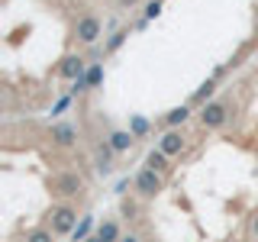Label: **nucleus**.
Segmentation results:
<instances>
[{
	"label": "nucleus",
	"instance_id": "obj_6",
	"mask_svg": "<svg viewBox=\"0 0 258 242\" xmlns=\"http://www.w3.org/2000/svg\"><path fill=\"white\" fill-rule=\"evenodd\" d=\"M48 139L55 149H75L78 145V129L71 123H52L48 126Z\"/></svg>",
	"mask_w": 258,
	"mask_h": 242
},
{
	"label": "nucleus",
	"instance_id": "obj_5",
	"mask_svg": "<svg viewBox=\"0 0 258 242\" xmlns=\"http://www.w3.org/2000/svg\"><path fill=\"white\" fill-rule=\"evenodd\" d=\"M200 126L204 129H223L226 119H229V107H226V100H210L200 107Z\"/></svg>",
	"mask_w": 258,
	"mask_h": 242
},
{
	"label": "nucleus",
	"instance_id": "obj_17",
	"mask_svg": "<svg viewBox=\"0 0 258 242\" xmlns=\"http://www.w3.org/2000/svg\"><path fill=\"white\" fill-rule=\"evenodd\" d=\"M23 242H55V232L48 229V226H36V229L26 232V239Z\"/></svg>",
	"mask_w": 258,
	"mask_h": 242
},
{
	"label": "nucleus",
	"instance_id": "obj_25",
	"mask_svg": "<svg viewBox=\"0 0 258 242\" xmlns=\"http://www.w3.org/2000/svg\"><path fill=\"white\" fill-rule=\"evenodd\" d=\"M116 4H119V10H133V7L139 4V0H116Z\"/></svg>",
	"mask_w": 258,
	"mask_h": 242
},
{
	"label": "nucleus",
	"instance_id": "obj_14",
	"mask_svg": "<svg viewBox=\"0 0 258 242\" xmlns=\"http://www.w3.org/2000/svg\"><path fill=\"white\" fill-rule=\"evenodd\" d=\"M100 242H119L123 236H119V223L116 220H103L100 226H97V232H94Z\"/></svg>",
	"mask_w": 258,
	"mask_h": 242
},
{
	"label": "nucleus",
	"instance_id": "obj_4",
	"mask_svg": "<svg viewBox=\"0 0 258 242\" xmlns=\"http://www.w3.org/2000/svg\"><path fill=\"white\" fill-rule=\"evenodd\" d=\"M100 36H103V23L97 20L94 13H84V16H78L75 20V39L81 45H97L100 42Z\"/></svg>",
	"mask_w": 258,
	"mask_h": 242
},
{
	"label": "nucleus",
	"instance_id": "obj_20",
	"mask_svg": "<svg viewBox=\"0 0 258 242\" xmlns=\"http://www.w3.org/2000/svg\"><path fill=\"white\" fill-rule=\"evenodd\" d=\"M161 7H165L161 0H149V4H145V20H155V16L161 13Z\"/></svg>",
	"mask_w": 258,
	"mask_h": 242
},
{
	"label": "nucleus",
	"instance_id": "obj_7",
	"mask_svg": "<svg viewBox=\"0 0 258 242\" xmlns=\"http://www.w3.org/2000/svg\"><path fill=\"white\" fill-rule=\"evenodd\" d=\"M158 149L165 152L168 158H174V155H181V152L187 149V136H184L181 129H165V136L158 139Z\"/></svg>",
	"mask_w": 258,
	"mask_h": 242
},
{
	"label": "nucleus",
	"instance_id": "obj_2",
	"mask_svg": "<svg viewBox=\"0 0 258 242\" xmlns=\"http://www.w3.org/2000/svg\"><path fill=\"white\" fill-rule=\"evenodd\" d=\"M78 207L75 204H55L52 210H48V229L55 232V236H71L75 232V226H78Z\"/></svg>",
	"mask_w": 258,
	"mask_h": 242
},
{
	"label": "nucleus",
	"instance_id": "obj_11",
	"mask_svg": "<svg viewBox=\"0 0 258 242\" xmlns=\"http://www.w3.org/2000/svg\"><path fill=\"white\" fill-rule=\"evenodd\" d=\"M187 116H190V103H181V107H171L165 113V126L168 129H181L184 123H187Z\"/></svg>",
	"mask_w": 258,
	"mask_h": 242
},
{
	"label": "nucleus",
	"instance_id": "obj_9",
	"mask_svg": "<svg viewBox=\"0 0 258 242\" xmlns=\"http://www.w3.org/2000/svg\"><path fill=\"white\" fill-rule=\"evenodd\" d=\"M113 155H116V152H113V145L103 139L100 145H97V152H94V165H97V174H103L107 177L110 171H113Z\"/></svg>",
	"mask_w": 258,
	"mask_h": 242
},
{
	"label": "nucleus",
	"instance_id": "obj_26",
	"mask_svg": "<svg viewBox=\"0 0 258 242\" xmlns=\"http://www.w3.org/2000/svg\"><path fill=\"white\" fill-rule=\"evenodd\" d=\"M119 242H142V239H139V236H123Z\"/></svg>",
	"mask_w": 258,
	"mask_h": 242
},
{
	"label": "nucleus",
	"instance_id": "obj_3",
	"mask_svg": "<svg viewBox=\"0 0 258 242\" xmlns=\"http://www.w3.org/2000/svg\"><path fill=\"white\" fill-rule=\"evenodd\" d=\"M133 188L142 200H155L158 194L165 191V174L152 171V168H142V171H136V177H133Z\"/></svg>",
	"mask_w": 258,
	"mask_h": 242
},
{
	"label": "nucleus",
	"instance_id": "obj_10",
	"mask_svg": "<svg viewBox=\"0 0 258 242\" xmlns=\"http://www.w3.org/2000/svg\"><path fill=\"white\" fill-rule=\"evenodd\" d=\"M107 142L113 145V152H116V155H123V152H129V149H133L136 136L129 133V129H113V133L107 136Z\"/></svg>",
	"mask_w": 258,
	"mask_h": 242
},
{
	"label": "nucleus",
	"instance_id": "obj_1",
	"mask_svg": "<svg viewBox=\"0 0 258 242\" xmlns=\"http://www.w3.org/2000/svg\"><path fill=\"white\" fill-rule=\"evenodd\" d=\"M48 194H52L58 204H68V200H75L84 194V177L78 171H55L48 177Z\"/></svg>",
	"mask_w": 258,
	"mask_h": 242
},
{
	"label": "nucleus",
	"instance_id": "obj_13",
	"mask_svg": "<svg viewBox=\"0 0 258 242\" xmlns=\"http://www.w3.org/2000/svg\"><path fill=\"white\" fill-rule=\"evenodd\" d=\"M145 168H152V171H158V174H165L168 168H171V158L165 155L161 149H152L149 155H145Z\"/></svg>",
	"mask_w": 258,
	"mask_h": 242
},
{
	"label": "nucleus",
	"instance_id": "obj_15",
	"mask_svg": "<svg viewBox=\"0 0 258 242\" xmlns=\"http://www.w3.org/2000/svg\"><path fill=\"white\" fill-rule=\"evenodd\" d=\"M91 229H94V216L84 213L81 223L75 226V232H71V239H75V242H87V239H91Z\"/></svg>",
	"mask_w": 258,
	"mask_h": 242
},
{
	"label": "nucleus",
	"instance_id": "obj_8",
	"mask_svg": "<svg viewBox=\"0 0 258 242\" xmlns=\"http://www.w3.org/2000/svg\"><path fill=\"white\" fill-rule=\"evenodd\" d=\"M87 71V62H84V55H64V58L58 62V78H64V81H78L81 75Z\"/></svg>",
	"mask_w": 258,
	"mask_h": 242
},
{
	"label": "nucleus",
	"instance_id": "obj_21",
	"mask_svg": "<svg viewBox=\"0 0 258 242\" xmlns=\"http://www.w3.org/2000/svg\"><path fill=\"white\" fill-rule=\"evenodd\" d=\"M123 216L126 220H136V216H139V204H136V200H123Z\"/></svg>",
	"mask_w": 258,
	"mask_h": 242
},
{
	"label": "nucleus",
	"instance_id": "obj_27",
	"mask_svg": "<svg viewBox=\"0 0 258 242\" xmlns=\"http://www.w3.org/2000/svg\"><path fill=\"white\" fill-rule=\"evenodd\" d=\"M252 232H255V236H258V213L252 216Z\"/></svg>",
	"mask_w": 258,
	"mask_h": 242
},
{
	"label": "nucleus",
	"instance_id": "obj_12",
	"mask_svg": "<svg viewBox=\"0 0 258 242\" xmlns=\"http://www.w3.org/2000/svg\"><path fill=\"white\" fill-rule=\"evenodd\" d=\"M213 94H216V78H210V81H204V84H200L197 91H194L190 103H194V107H204V103L213 100Z\"/></svg>",
	"mask_w": 258,
	"mask_h": 242
},
{
	"label": "nucleus",
	"instance_id": "obj_19",
	"mask_svg": "<svg viewBox=\"0 0 258 242\" xmlns=\"http://www.w3.org/2000/svg\"><path fill=\"white\" fill-rule=\"evenodd\" d=\"M84 78H87V84H91V91H94V87H100V81H103V65L94 62L91 68L84 71Z\"/></svg>",
	"mask_w": 258,
	"mask_h": 242
},
{
	"label": "nucleus",
	"instance_id": "obj_16",
	"mask_svg": "<svg viewBox=\"0 0 258 242\" xmlns=\"http://www.w3.org/2000/svg\"><path fill=\"white\" fill-rule=\"evenodd\" d=\"M129 133H133L136 139H142V136L152 133V123H149L145 116H139V113H136V116H129Z\"/></svg>",
	"mask_w": 258,
	"mask_h": 242
},
{
	"label": "nucleus",
	"instance_id": "obj_24",
	"mask_svg": "<svg viewBox=\"0 0 258 242\" xmlns=\"http://www.w3.org/2000/svg\"><path fill=\"white\" fill-rule=\"evenodd\" d=\"M68 103H71V97H61V100H58V103H55V107H52V113H61L64 107H68Z\"/></svg>",
	"mask_w": 258,
	"mask_h": 242
},
{
	"label": "nucleus",
	"instance_id": "obj_23",
	"mask_svg": "<svg viewBox=\"0 0 258 242\" xmlns=\"http://www.w3.org/2000/svg\"><path fill=\"white\" fill-rule=\"evenodd\" d=\"M129 184H133V181H129V177H119V181H116V194H119V197H126Z\"/></svg>",
	"mask_w": 258,
	"mask_h": 242
},
{
	"label": "nucleus",
	"instance_id": "obj_22",
	"mask_svg": "<svg viewBox=\"0 0 258 242\" xmlns=\"http://www.w3.org/2000/svg\"><path fill=\"white\" fill-rule=\"evenodd\" d=\"M84 91H91V84H87V78L81 75L78 81H75V87H71V94H84Z\"/></svg>",
	"mask_w": 258,
	"mask_h": 242
},
{
	"label": "nucleus",
	"instance_id": "obj_18",
	"mask_svg": "<svg viewBox=\"0 0 258 242\" xmlns=\"http://www.w3.org/2000/svg\"><path fill=\"white\" fill-rule=\"evenodd\" d=\"M126 39H129V29H116V32H113V36L107 39V45H103V52H107V55H113V52H116L119 45L126 42Z\"/></svg>",
	"mask_w": 258,
	"mask_h": 242
}]
</instances>
